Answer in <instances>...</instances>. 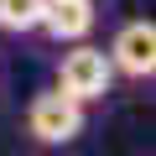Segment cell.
<instances>
[{
  "instance_id": "obj_3",
  "label": "cell",
  "mask_w": 156,
  "mask_h": 156,
  "mask_svg": "<svg viewBox=\"0 0 156 156\" xmlns=\"http://www.w3.org/2000/svg\"><path fill=\"white\" fill-rule=\"evenodd\" d=\"M109 68L120 78H135V83H146V78L156 73V26L151 21H125L109 42Z\"/></svg>"
},
{
  "instance_id": "obj_5",
  "label": "cell",
  "mask_w": 156,
  "mask_h": 156,
  "mask_svg": "<svg viewBox=\"0 0 156 156\" xmlns=\"http://www.w3.org/2000/svg\"><path fill=\"white\" fill-rule=\"evenodd\" d=\"M42 11H47V0H0V31L26 37V31L42 26Z\"/></svg>"
},
{
  "instance_id": "obj_2",
  "label": "cell",
  "mask_w": 156,
  "mask_h": 156,
  "mask_svg": "<svg viewBox=\"0 0 156 156\" xmlns=\"http://www.w3.org/2000/svg\"><path fill=\"white\" fill-rule=\"evenodd\" d=\"M57 94L78 99V104H99L109 89H115V68L104 57V47H83V42H73V52H62L57 62Z\"/></svg>"
},
{
  "instance_id": "obj_1",
  "label": "cell",
  "mask_w": 156,
  "mask_h": 156,
  "mask_svg": "<svg viewBox=\"0 0 156 156\" xmlns=\"http://www.w3.org/2000/svg\"><path fill=\"white\" fill-rule=\"evenodd\" d=\"M83 125H89V104H78L57 89L31 94V104H26V135L37 146H73L83 135Z\"/></svg>"
},
{
  "instance_id": "obj_4",
  "label": "cell",
  "mask_w": 156,
  "mask_h": 156,
  "mask_svg": "<svg viewBox=\"0 0 156 156\" xmlns=\"http://www.w3.org/2000/svg\"><path fill=\"white\" fill-rule=\"evenodd\" d=\"M99 11H94V0H47V11H42V26L52 42H83L94 31Z\"/></svg>"
}]
</instances>
